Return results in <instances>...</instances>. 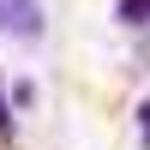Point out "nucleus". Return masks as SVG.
Listing matches in <instances>:
<instances>
[{"label": "nucleus", "instance_id": "f257e3e1", "mask_svg": "<svg viewBox=\"0 0 150 150\" xmlns=\"http://www.w3.org/2000/svg\"><path fill=\"white\" fill-rule=\"evenodd\" d=\"M0 30L6 36H42V6L36 0H0Z\"/></svg>", "mask_w": 150, "mask_h": 150}, {"label": "nucleus", "instance_id": "f03ea898", "mask_svg": "<svg viewBox=\"0 0 150 150\" xmlns=\"http://www.w3.org/2000/svg\"><path fill=\"white\" fill-rule=\"evenodd\" d=\"M120 24H150V0H120Z\"/></svg>", "mask_w": 150, "mask_h": 150}, {"label": "nucleus", "instance_id": "7ed1b4c3", "mask_svg": "<svg viewBox=\"0 0 150 150\" xmlns=\"http://www.w3.org/2000/svg\"><path fill=\"white\" fill-rule=\"evenodd\" d=\"M0 138H12V108H6V96H0Z\"/></svg>", "mask_w": 150, "mask_h": 150}, {"label": "nucleus", "instance_id": "20e7f679", "mask_svg": "<svg viewBox=\"0 0 150 150\" xmlns=\"http://www.w3.org/2000/svg\"><path fill=\"white\" fill-rule=\"evenodd\" d=\"M138 120H144V150H150V96H144V108H138Z\"/></svg>", "mask_w": 150, "mask_h": 150}]
</instances>
